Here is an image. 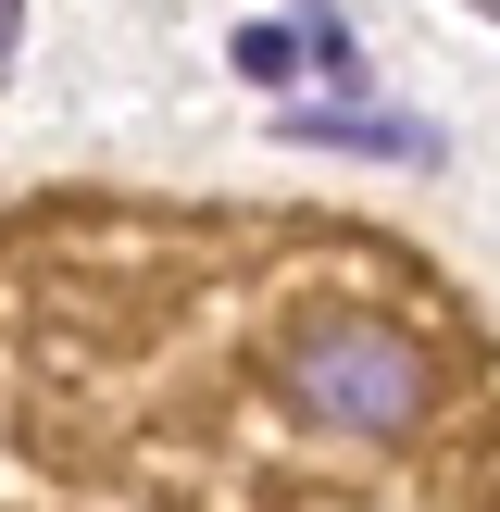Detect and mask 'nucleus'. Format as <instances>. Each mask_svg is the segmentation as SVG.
Instances as JSON below:
<instances>
[{"label": "nucleus", "mask_w": 500, "mask_h": 512, "mask_svg": "<svg viewBox=\"0 0 500 512\" xmlns=\"http://www.w3.org/2000/svg\"><path fill=\"white\" fill-rule=\"evenodd\" d=\"M275 400L325 438H413L438 400V363L375 313H300L275 338Z\"/></svg>", "instance_id": "nucleus-1"}, {"label": "nucleus", "mask_w": 500, "mask_h": 512, "mask_svg": "<svg viewBox=\"0 0 500 512\" xmlns=\"http://www.w3.org/2000/svg\"><path fill=\"white\" fill-rule=\"evenodd\" d=\"M275 138H288V150H375V163H438V125H425V113H363V100H338V113H275Z\"/></svg>", "instance_id": "nucleus-2"}, {"label": "nucleus", "mask_w": 500, "mask_h": 512, "mask_svg": "<svg viewBox=\"0 0 500 512\" xmlns=\"http://www.w3.org/2000/svg\"><path fill=\"white\" fill-rule=\"evenodd\" d=\"M238 75H250V88H288V75H300V38H288V25H238Z\"/></svg>", "instance_id": "nucleus-3"}, {"label": "nucleus", "mask_w": 500, "mask_h": 512, "mask_svg": "<svg viewBox=\"0 0 500 512\" xmlns=\"http://www.w3.org/2000/svg\"><path fill=\"white\" fill-rule=\"evenodd\" d=\"M13 38H25V0H0V75H13Z\"/></svg>", "instance_id": "nucleus-4"}]
</instances>
